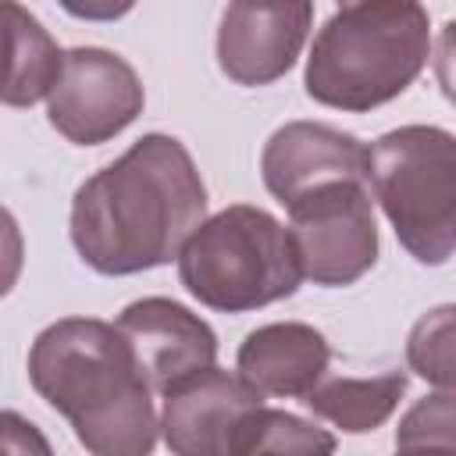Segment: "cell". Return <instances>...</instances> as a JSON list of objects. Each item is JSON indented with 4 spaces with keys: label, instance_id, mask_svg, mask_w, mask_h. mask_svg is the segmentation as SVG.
Segmentation results:
<instances>
[{
    "label": "cell",
    "instance_id": "cell-18",
    "mask_svg": "<svg viewBox=\"0 0 456 456\" xmlns=\"http://www.w3.org/2000/svg\"><path fill=\"white\" fill-rule=\"evenodd\" d=\"M435 82L442 89V96L456 107V18L442 25L438 39H435Z\"/></svg>",
    "mask_w": 456,
    "mask_h": 456
},
{
    "label": "cell",
    "instance_id": "cell-9",
    "mask_svg": "<svg viewBox=\"0 0 456 456\" xmlns=\"http://www.w3.org/2000/svg\"><path fill=\"white\" fill-rule=\"evenodd\" d=\"M260 403L264 392H256L242 374H228L214 363L185 374L164 392V445L178 456H232L239 424Z\"/></svg>",
    "mask_w": 456,
    "mask_h": 456
},
{
    "label": "cell",
    "instance_id": "cell-16",
    "mask_svg": "<svg viewBox=\"0 0 456 456\" xmlns=\"http://www.w3.org/2000/svg\"><path fill=\"white\" fill-rule=\"evenodd\" d=\"M406 363L428 385L456 392V303L417 317L406 338Z\"/></svg>",
    "mask_w": 456,
    "mask_h": 456
},
{
    "label": "cell",
    "instance_id": "cell-12",
    "mask_svg": "<svg viewBox=\"0 0 456 456\" xmlns=\"http://www.w3.org/2000/svg\"><path fill=\"white\" fill-rule=\"evenodd\" d=\"M331 363L328 338L299 321L264 324L246 335L235 356V370L264 395L303 399L314 385L324 381Z\"/></svg>",
    "mask_w": 456,
    "mask_h": 456
},
{
    "label": "cell",
    "instance_id": "cell-13",
    "mask_svg": "<svg viewBox=\"0 0 456 456\" xmlns=\"http://www.w3.org/2000/svg\"><path fill=\"white\" fill-rule=\"evenodd\" d=\"M406 385L410 378L403 370H385L374 378H328L303 395V406L346 435H367L395 413Z\"/></svg>",
    "mask_w": 456,
    "mask_h": 456
},
{
    "label": "cell",
    "instance_id": "cell-10",
    "mask_svg": "<svg viewBox=\"0 0 456 456\" xmlns=\"http://www.w3.org/2000/svg\"><path fill=\"white\" fill-rule=\"evenodd\" d=\"M260 175L267 192L289 207L328 182H370V150L342 128L289 121L264 142Z\"/></svg>",
    "mask_w": 456,
    "mask_h": 456
},
{
    "label": "cell",
    "instance_id": "cell-1",
    "mask_svg": "<svg viewBox=\"0 0 456 456\" xmlns=\"http://www.w3.org/2000/svg\"><path fill=\"white\" fill-rule=\"evenodd\" d=\"M207 221V189L189 150L164 132L132 142L71 200V242L96 274H139L178 260Z\"/></svg>",
    "mask_w": 456,
    "mask_h": 456
},
{
    "label": "cell",
    "instance_id": "cell-11",
    "mask_svg": "<svg viewBox=\"0 0 456 456\" xmlns=\"http://www.w3.org/2000/svg\"><path fill=\"white\" fill-rule=\"evenodd\" d=\"M118 331L128 338L142 374L160 395L185 374H196L217 360L214 328L189 306L164 296L128 303L118 317Z\"/></svg>",
    "mask_w": 456,
    "mask_h": 456
},
{
    "label": "cell",
    "instance_id": "cell-8",
    "mask_svg": "<svg viewBox=\"0 0 456 456\" xmlns=\"http://www.w3.org/2000/svg\"><path fill=\"white\" fill-rule=\"evenodd\" d=\"M314 25V0H232L217 25V64L235 86L278 82Z\"/></svg>",
    "mask_w": 456,
    "mask_h": 456
},
{
    "label": "cell",
    "instance_id": "cell-7",
    "mask_svg": "<svg viewBox=\"0 0 456 456\" xmlns=\"http://www.w3.org/2000/svg\"><path fill=\"white\" fill-rule=\"evenodd\" d=\"M146 93L135 68L100 46L64 53V71L46 96L50 125L75 146H100L142 114Z\"/></svg>",
    "mask_w": 456,
    "mask_h": 456
},
{
    "label": "cell",
    "instance_id": "cell-5",
    "mask_svg": "<svg viewBox=\"0 0 456 456\" xmlns=\"http://www.w3.org/2000/svg\"><path fill=\"white\" fill-rule=\"evenodd\" d=\"M370 189L399 246L428 267L456 253V135L403 125L370 146Z\"/></svg>",
    "mask_w": 456,
    "mask_h": 456
},
{
    "label": "cell",
    "instance_id": "cell-17",
    "mask_svg": "<svg viewBox=\"0 0 456 456\" xmlns=\"http://www.w3.org/2000/svg\"><path fill=\"white\" fill-rule=\"evenodd\" d=\"M395 449H456V392L417 399L395 428Z\"/></svg>",
    "mask_w": 456,
    "mask_h": 456
},
{
    "label": "cell",
    "instance_id": "cell-6",
    "mask_svg": "<svg viewBox=\"0 0 456 456\" xmlns=\"http://www.w3.org/2000/svg\"><path fill=\"white\" fill-rule=\"evenodd\" d=\"M285 210L303 278L314 285H353L374 267L378 224L370 207V182H328Z\"/></svg>",
    "mask_w": 456,
    "mask_h": 456
},
{
    "label": "cell",
    "instance_id": "cell-19",
    "mask_svg": "<svg viewBox=\"0 0 456 456\" xmlns=\"http://www.w3.org/2000/svg\"><path fill=\"white\" fill-rule=\"evenodd\" d=\"M68 14L82 18V21H118L125 18L139 0H57Z\"/></svg>",
    "mask_w": 456,
    "mask_h": 456
},
{
    "label": "cell",
    "instance_id": "cell-3",
    "mask_svg": "<svg viewBox=\"0 0 456 456\" xmlns=\"http://www.w3.org/2000/svg\"><path fill=\"white\" fill-rule=\"evenodd\" d=\"M428 46L431 25L417 0L342 4L314 36L303 86L321 107L363 114L413 86Z\"/></svg>",
    "mask_w": 456,
    "mask_h": 456
},
{
    "label": "cell",
    "instance_id": "cell-2",
    "mask_svg": "<svg viewBox=\"0 0 456 456\" xmlns=\"http://www.w3.org/2000/svg\"><path fill=\"white\" fill-rule=\"evenodd\" d=\"M28 381L96 456H146L157 445L153 385L118 324L53 321L28 349Z\"/></svg>",
    "mask_w": 456,
    "mask_h": 456
},
{
    "label": "cell",
    "instance_id": "cell-15",
    "mask_svg": "<svg viewBox=\"0 0 456 456\" xmlns=\"http://www.w3.org/2000/svg\"><path fill=\"white\" fill-rule=\"evenodd\" d=\"M335 435L324 428L285 413V410H267L264 403L246 413V420L235 431V449L232 456H253V452H292V456H317V452H335Z\"/></svg>",
    "mask_w": 456,
    "mask_h": 456
},
{
    "label": "cell",
    "instance_id": "cell-20",
    "mask_svg": "<svg viewBox=\"0 0 456 456\" xmlns=\"http://www.w3.org/2000/svg\"><path fill=\"white\" fill-rule=\"evenodd\" d=\"M338 4H356V0H338Z\"/></svg>",
    "mask_w": 456,
    "mask_h": 456
},
{
    "label": "cell",
    "instance_id": "cell-4",
    "mask_svg": "<svg viewBox=\"0 0 456 456\" xmlns=\"http://www.w3.org/2000/svg\"><path fill=\"white\" fill-rule=\"evenodd\" d=\"M178 278L192 299L221 314H246L292 296L303 267L289 228L260 207L235 203L207 217L178 253Z\"/></svg>",
    "mask_w": 456,
    "mask_h": 456
},
{
    "label": "cell",
    "instance_id": "cell-14",
    "mask_svg": "<svg viewBox=\"0 0 456 456\" xmlns=\"http://www.w3.org/2000/svg\"><path fill=\"white\" fill-rule=\"evenodd\" d=\"M7 14V82H4V103L7 107H32L57 86L64 71V53L50 39V32L18 4H4Z\"/></svg>",
    "mask_w": 456,
    "mask_h": 456
}]
</instances>
